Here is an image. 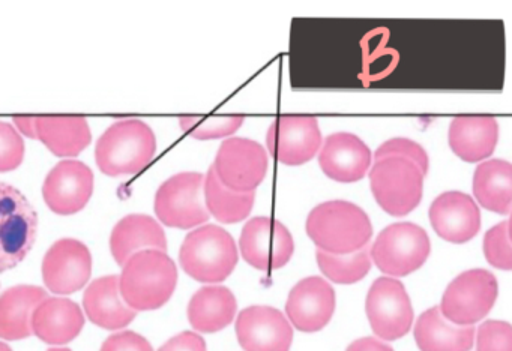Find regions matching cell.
Segmentation results:
<instances>
[{
	"mask_svg": "<svg viewBox=\"0 0 512 351\" xmlns=\"http://www.w3.org/2000/svg\"><path fill=\"white\" fill-rule=\"evenodd\" d=\"M239 248L251 267L271 272L289 263L295 242L286 225L269 216H257L242 228Z\"/></svg>",
	"mask_w": 512,
	"mask_h": 351,
	"instance_id": "8fae6325",
	"label": "cell"
},
{
	"mask_svg": "<svg viewBox=\"0 0 512 351\" xmlns=\"http://www.w3.org/2000/svg\"><path fill=\"white\" fill-rule=\"evenodd\" d=\"M158 351H208L202 336L194 332H182L173 336Z\"/></svg>",
	"mask_w": 512,
	"mask_h": 351,
	"instance_id": "8d00e7d4",
	"label": "cell"
},
{
	"mask_svg": "<svg viewBox=\"0 0 512 351\" xmlns=\"http://www.w3.org/2000/svg\"><path fill=\"white\" fill-rule=\"evenodd\" d=\"M499 125L493 116H458L449 126V146L466 162H478L493 155Z\"/></svg>",
	"mask_w": 512,
	"mask_h": 351,
	"instance_id": "603a6c76",
	"label": "cell"
},
{
	"mask_svg": "<svg viewBox=\"0 0 512 351\" xmlns=\"http://www.w3.org/2000/svg\"><path fill=\"white\" fill-rule=\"evenodd\" d=\"M346 351H394L385 342L376 338H361L353 341Z\"/></svg>",
	"mask_w": 512,
	"mask_h": 351,
	"instance_id": "74e56055",
	"label": "cell"
},
{
	"mask_svg": "<svg viewBox=\"0 0 512 351\" xmlns=\"http://www.w3.org/2000/svg\"><path fill=\"white\" fill-rule=\"evenodd\" d=\"M38 140L56 156L73 158L91 144L88 120L82 116H38Z\"/></svg>",
	"mask_w": 512,
	"mask_h": 351,
	"instance_id": "4316f807",
	"label": "cell"
},
{
	"mask_svg": "<svg viewBox=\"0 0 512 351\" xmlns=\"http://www.w3.org/2000/svg\"><path fill=\"white\" fill-rule=\"evenodd\" d=\"M0 351H13L10 347H8L7 344H4V342H0Z\"/></svg>",
	"mask_w": 512,
	"mask_h": 351,
	"instance_id": "60d3db41",
	"label": "cell"
},
{
	"mask_svg": "<svg viewBox=\"0 0 512 351\" xmlns=\"http://www.w3.org/2000/svg\"><path fill=\"white\" fill-rule=\"evenodd\" d=\"M308 237L320 251L347 255L361 251L373 236L367 213L355 203L326 201L311 210L305 225Z\"/></svg>",
	"mask_w": 512,
	"mask_h": 351,
	"instance_id": "6da1fadb",
	"label": "cell"
},
{
	"mask_svg": "<svg viewBox=\"0 0 512 351\" xmlns=\"http://www.w3.org/2000/svg\"><path fill=\"white\" fill-rule=\"evenodd\" d=\"M497 291L499 287L493 273L485 269L467 270L446 288L440 312L452 324L472 326L491 311Z\"/></svg>",
	"mask_w": 512,
	"mask_h": 351,
	"instance_id": "9c48e42d",
	"label": "cell"
},
{
	"mask_svg": "<svg viewBox=\"0 0 512 351\" xmlns=\"http://www.w3.org/2000/svg\"><path fill=\"white\" fill-rule=\"evenodd\" d=\"M334 311V288L319 276L301 279L287 297V317L301 332H319L331 321Z\"/></svg>",
	"mask_w": 512,
	"mask_h": 351,
	"instance_id": "e0dca14e",
	"label": "cell"
},
{
	"mask_svg": "<svg viewBox=\"0 0 512 351\" xmlns=\"http://www.w3.org/2000/svg\"><path fill=\"white\" fill-rule=\"evenodd\" d=\"M83 308L92 323L107 330L124 329L137 315V311L125 303L119 276L115 275L95 279L86 288Z\"/></svg>",
	"mask_w": 512,
	"mask_h": 351,
	"instance_id": "44dd1931",
	"label": "cell"
},
{
	"mask_svg": "<svg viewBox=\"0 0 512 351\" xmlns=\"http://www.w3.org/2000/svg\"><path fill=\"white\" fill-rule=\"evenodd\" d=\"M25 159V143L11 123L0 122V173L16 170Z\"/></svg>",
	"mask_w": 512,
	"mask_h": 351,
	"instance_id": "d6a6232c",
	"label": "cell"
},
{
	"mask_svg": "<svg viewBox=\"0 0 512 351\" xmlns=\"http://www.w3.org/2000/svg\"><path fill=\"white\" fill-rule=\"evenodd\" d=\"M269 153L281 164L298 167L311 161L322 146L319 120L307 114L278 117L266 134Z\"/></svg>",
	"mask_w": 512,
	"mask_h": 351,
	"instance_id": "4fadbf2b",
	"label": "cell"
},
{
	"mask_svg": "<svg viewBox=\"0 0 512 351\" xmlns=\"http://www.w3.org/2000/svg\"><path fill=\"white\" fill-rule=\"evenodd\" d=\"M212 167L226 188L254 192L265 180L268 153L257 141L233 137L221 144Z\"/></svg>",
	"mask_w": 512,
	"mask_h": 351,
	"instance_id": "7c38bea8",
	"label": "cell"
},
{
	"mask_svg": "<svg viewBox=\"0 0 512 351\" xmlns=\"http://www.w3.org/2000/svg\"><path fill=\"white\" fill-rule=\"evenodd\" d=\"M182 269L199 282H221L238 264V248L229 231L208 224L185 237L179 251Z\"/></svg>",
	"mask_w": 512,
	"mask_h": 351,
	"instance_id": "277c9868",
	"label": "cell"
},
{
	"mask_svg": "<svg viewBox=\"0 0 512 351\" xmlns=\"http://www.w3.org/2000/svg\"><path fill=\"white\" fill-rule=\"evenodd\" d=\"M47 291L35 285H16L0 294V338L20 341L32 335V315L47 299Z\"/></svg>",
	"mask_w": 512,
	"mask_h": 351,
	"instance_id": "cb8c5ba5",
	"label": "cell"
},
{
	"mask_svg": "<svg viewBox=\"0 0 512 351\" xmlns=\"http://www.w3.org/2000/svg\"><path fill=\"white\" fill-rule=\"evenodd\" d=\"M415 341L421 351H469L475 341V327L452 324L439 306H434L416 321Z\"/></svg>",
	"mask_w": 512,
	"mask_h": 351,
	"instance_id": "d4e9b609",
	"label": "cell"
},
{
	"mask_svg": "<svg viewBox=\"0 0 512 351\" xmlns=\"http://www.w3.org/2000/svg\"><path fill=\"white\" fill-rule=\"evenodd\" d=\"M238 303L232 291L220 285L200 288L188 303V320L202 333H215L232 324Z\"/></svg>",
	"mask_w": 512,
	"mask_h": 351,
	"instance_id": "484cf974",
	"label": "cell"
},
{
	"mask_svg": "<svg viewBox=\"0 0 512 351\" xmlns=\"http://www.w3.org/2000/svg\"><path fill=\"white\" fill-rule=\"evenodd\" d=\"M157 152L151 126L139 119L119 120L106 129L95 146V161L107 176H131L142 171Z\"/></svg>",
	"mask_w": 512,
	"mask_h": 351,
	"instance_id": "3957f363",
	"label": "cell"
},
{
	"mask_svg": "<svg viewBox=\"0 0 512 351\" xmlns=\"http://www.w3.org/2000/svg\"><path fill=\"white\" fill-rule=\"evenodd\" d=\"M236 336L245 351H290L293 329L272 306H250L238 315Z\"/></svg>",
	"mask_w": 512,
	"mask_h": 351,
	"instance_id": "2e32d148",
	"label": "cell"
},
{
	"mask_svg": "<svg viewBox=\"0 0 512 351\" xmlns=\"http://www.w3.org/2000/svg\"><path fill=\"white\" fill-rule=\"evenodd\" d=\"M430 222L434 231L446 242L466 243L481 228L478 204L464 192H443L430 207Z\"/></svg>",
	"mask_w": 512,
	"mask_h": 351,
	"instance_id": "d6986e66",
	"label": "cell"
},
{
	"mask_svg": "<svg viewBox=\"0 0 512 351\" xmlns=\"http://www.w3.org/2000/svg\"><path fill=\"white\" fill-rule=\"evenodd\" d=\"M49 351H71L68 348H50Z\"/></svg>",
	"mask_w": 512,
	"mask_h": 351,
	"instance_id": "b9f144b4",
	"label": "cell"
},
{
	"mask_svg": "<svg viewBox=\"0 0 512 351\" xmlns=\"http://www.w3.org/2000/svg\"><path fill=\"white\" fill-rule=\"evenodd\" d=\"M316 258L323 275L337 284H355L364 279L371 269V255L367 246L347 255L328 254L319 249Z\"/></svg>",
	"mask_w": 512,
	"mask_h": 351,
	"instance_id": "f546056e",
	"label": "cell"
},
{
	"mask_svg": "<svg viewBox=\"0 0 512 351\" xmlns=\"http://www.w3.org/2000/svg\"><path fill=\"white\" fill-rule=\"evenodd\" d=\"M38 215L19 189L0 182V273L19 266L37 240Z\"/></svg>",
	"mask_w": 512,
	"mask_h": 351,
	"instance_id": "5b68a950",
	"label": "cell"
},
{
	"mask_svg": "<svg viewBox=\"0 0 512 351\" xmlns=\"http://www.w3.org/2000/svg\"><path fill=\"white\" fill-rule=\"evenodd\" d=\"M91 273V251L80 240H58L44 255V284L52 293L73 294L82 290L91 279Z\"/></svg>",
	"mask_w": 512,
	"mask_h": 351,
	"instance_id": "5bb4252c",
	"label": "cell"
},
{
	"mask_svg": "<svg viewBox=\"0 0 512 351\" xmlns=\"http://www.w3.org/2000/svg\"><path fill=\"white\" fill-rule=\"evenodd\" d=\"M484 254L491 266L512 270V242L509 239L508 222H500L487 231L484 237Z\"/></svg>",
	"mask_w": 512,
	"mask_h": 351,
	"instance_id": "1f68e13d",
	"label": "cell"
},
{
	"mask_svg": "<svg viewBox=\"0 0 512 351\" xmlns=\"http://www.w3.org/2000/svg\"><path fill=\"white\" fill-rule=\"evenodd\" d=\"M476 350L512 351L511 324L499 320L485 321L476 335Z\"/></svg>",
	"mask_w": 512,
	"mask_h": 351,
	"instance_id": "836d02e7",
	"label": "cell"
},
{
	"mask_svg": "<svg viewBox=\"0 0 512 351\" xmlns=\"http://www.w3.org/2000/svg\"><path fill=\"white\" fill-rule=\"evenodd\" d=\"M37 117L38 116H14L13 120L17 131L22 132L26 137L38 138Z\"/></svg>",
	"mask_w": 512,
	"mask_h": 351,
	"instance_id": "f35d334b",
	"label": "cell"
},
{
	"mask_svg": "<svg viewBox=\"0 0 512 351\" xmlns=\"http://www.w3.org/2000/svg\"><path fill=\"white\" fill-rule=\"evenodd\" d=\"M148 249L167 251L166 233L152 216L128 215L113 228L110 251L119 266L124 267L133 255Z\"/></svg>",
	"mask_w": 512,
	"mask_h": 351,
	"instance_id": "7402d4cb",
	"label": "cell"
},
{
	"mask_svg": "<svg viewBox=\"0 0 512 351\" xmlns=\"http://www.w3.org/2000/svg\"><path fill=\"white\" fill-rule=\"evenodd\" d=\"M431 252L427 231L412 222L389 225L374 240L371 260L389 276H407L422 267Z\"/></svg>",
	"mask_w": 512,
	"mask_h": 351,
	"instance_id": "52a82bcc",
	"label": "cell"
},
{
	"mask_svg": "<svg viewBox=\"0 0 512 351\" xmlns=\"http://www.w3.org/2000/svg\"><path fill=\"white\" fill-rule=\"evenodd\" d=\"M100 351H154L148 339L139 333L125 330L115 333L104 341Z\"/></svg>",
	"mask_w": 512,
	"mask_h": 351,
	"instance_id": "d590c367",
	"label": "cell"
},
{
	"mask_svg": "<svg viewBox=\"0 0 512 351\" xmlns=\"http://www.w3.org/2000/svg\"><path fill=\"white\" fill-rule=\"evenodd\" d=\"M365 312L371 329L385 341H395L409 333L413 308L406 288L398 279L382 276L368 290Z\"/></svg>",
	"mask_w": 512,
	"mask_h": 351,
	"instance_id": "30bf717a",
	"label": "cell"
},
{
	"mask_svg": "<svg viewBox=\"0 0 512 351\" xmlns=\"http://www.w3.org/2000/svg\"><path fill=\"white\" fill-rule=\"evenodd\" d=\"M424 176L410 159L398 156L380 159L370 170L371 192L386 213L406 216L421 203Z\"/></svg>",
	"mask_w": 512,
	"mask_h": 351,
	"instance_id": "8992f818",
	"label": "cell"
},
{
	"mask_svg": "<svg viewBox=\"0 0 512 351\" xmlns=\"http://www.w3.org/2000/svg\"><path fill=\"white\" fill-rule=\"evenodd\" d=\"M476 200L491 212L506 215L512 210V164L503 159H490L476 168L473 176Z\"/></svg>",
	"mask_w": 512,
	"mask_h": 351,
	"instance_id": "83f0119b",
	"label": "cell"
},
{
	"mask_svg": "<svg viewBox=\"0 0 512 351\" xmlns=\"http://www.w3.org/2000/svg\"><path fill=\"white\" fill-rule=\"evenodd\" d=\"M155 213L164 225L179 230L205 224L209 219L205 176L196 171H185L167 179L155 195Z\"/></svg>",
	"mask_w": 512,
	"mask_h": 351,
	"instance_id": "ba28073f",
	"label": "cell"
},
{
	"mask_svg": "<svg viewBox=\"0 0 512 351\" xmlns=\"http://www.w3.org/2000/svg\"><path fill=\"white\" fill-rule=\"evenodd\" d=\"M245 117L242 114L233 116H182L179 117L181 128L196 140H215L235 134Z\"/></svg>",
	"mask_w": 512,
	"mask_h": 351,
	"instance_id": "4dcf8cb0",
	"label": "cell"
},
{
	"mask_svg": "<svg viewBox=\"0 0 512 351\" xmlns=\"http://www.w3.org/2000/svg\"><path fill=\"white\" fill-rule=\"evenodd\" d=\"M371 150L350 132H335L323 141L319 164L329 179L340 183L359 182L371 167Z\"/></svg>",
	"mask_w": 512,
	"mask_h": 351,
	"instance_id": "ac0fdd59",
	"label": "cell"
},
{
	"mask_svg": "<svg viewBox=\"0 0 512 351\" xmlns=\"http://www.w3.org/2000/svg\"><path fill=\"white\" fill-rule=\"evenodd\" d=\"M392 156L410 159L421 168L422 173L427 174L428 155L424 147L416 141L409 140V138H392V140L385 141L374 153L376 161L392 158Z\"/></svg>",
	"mask_w": 512,
	"mask_h": 351,
	"instance_id": "e575fe53",
	"label": "cell"
},
{
	"mask_svg": "<svg viewBox=\"0 0 512 351\" xmlns=\"http://www.w3.org/2000/svg\"><path fill=\"white\" fill-rule=\"evenodd\" d=\"M178 284V269L166 252H137L125 263L119 287L125 303L134 311H154L169 302Z\"/></svg>",
	"mask_w": 512,
	"mask_h": 351,
	"instance_id": "7a4b0ae2",
	"label": "cell"
},
{
	"mask_svg": "<svg viewBox=\"0 0 512 351\" xmlns=\"http://www.w3.org/2000/svg\"><path fill=\"white\" fill-rule=\"evenodd\" d=\"M85 327V315L76 302L62 297H47L32 315V332L50 345L74 341Z\"/></svg>",
	"mask_w": 512,
	"mask_h": 351,
	"instance_id": "ffe728a7",
	"label": "cell"
},
{
	"mask_svg": "<svg viewBox=\"0 0 512 351\" xmlns=\"http://www.w3.org/2000/svg\"><path fill=\"white\" fill-rule=\"evenodd\" d=\"M508 233H509V239H511V242H512V215L508 221Z\"/></svg>",
	"mask_w": 512,
	"mask_h": 351,
	"instance_id": "ab89813d",
	"label": "cell"
},
{
	"mask_svg": "<svg viewBox=\"0 0 512 351\" xmlns=\"http://www.w3.org/2000/svg\"><path fill=\"white\" fill-rule=\"evenodd\" d=\"M94 194V173L76 159L59 162L47 174L43 197L50 210L68 216L85 209Z\"/></svg>",
	"mask_w": 512,
	"mask_h": 351,
	"instance_id": "9a60e30c",
	"label": "cell"
},
{
	"mask_svg": "<svg viewBox=\"0 0 512 351\" xmlns=\"http://www.w3.org/2000/svg\"><path fill=\"white\" fill-rule=\"evenodd\" d=\"M256 194L236 192L226 188L218 179L214 167L205 176V203L208 212L223 224L244 221L253 210Z\"/></svg>",
	"mask_w": 512,
	"mask_h": 351,
	"instance_id": "f1b7e54d",
	"label": "cell"
}]
</instances>
